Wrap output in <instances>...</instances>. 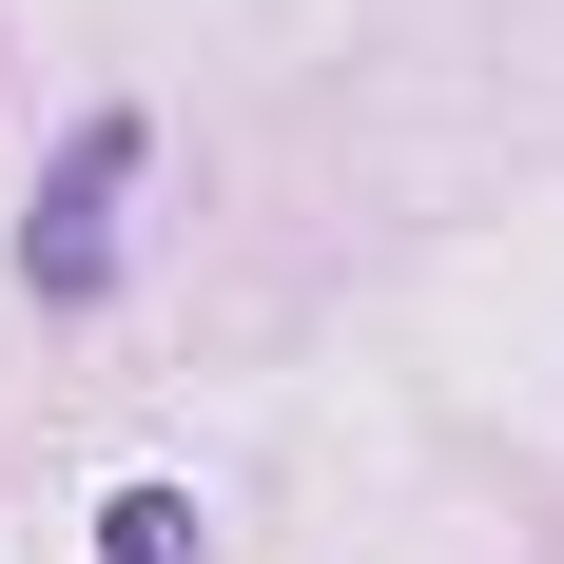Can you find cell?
Instances as JSON below:
<instances>
[{
    "mask_svg": "<svg viewBox=\"0 0 564 564\" xmlns=\"http://www.w3.org/2000/svg\"><path fill=\"white\" fill-rule=\"evenodd\" d=\"M117 175H137V117H78V137H58V195H40V234H20V273H40L58 312L117 273V234H98V195H117Z\"/></svg>",
    "mask_w": 564,
    "mask_h": 564,
    "instance_id": "obj_1",
    "label": "cell"
},
{
    "mask_svg": "<svg viewBox=\"0 0 564 564\" xmlns=\"http://www.w3.org/2000/svg\"><path fill=\"white\" fill-rule=\"evenodd\" d=\"M98 564H195V507H175V487H117V507H98Z\"/></svg>",
    "mask_w": 564,
    "mask_h": 564,
    "instance_id": "obj_2",
    "label": "cell"
}]
</instances>
